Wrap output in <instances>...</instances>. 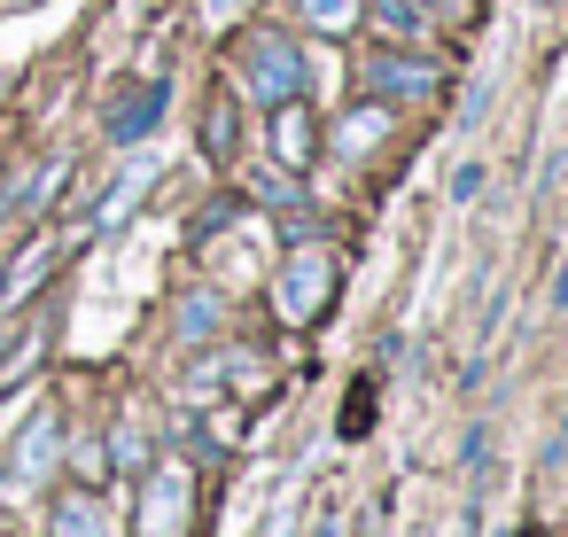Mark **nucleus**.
I'll return each mask as SVG.
<instances>
[{"label":"nucleus","mask_w":568,"mask_h":537,"mask_svg":"<svg viewBox=\"0 0 568 537\" xmlns=\"http://www.w3.org/2000/svg\"><path fill=\"white\" fill-rule=\"evenodd\" d=\"M374 428V382H351V397H343V436H366Z\"/></svg>","instance_id":"nucleus-1"}]
</instances>
